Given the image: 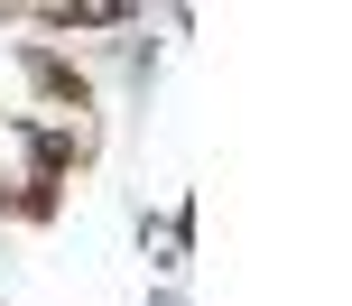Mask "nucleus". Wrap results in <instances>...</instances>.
<instances>
[]
</instances>
